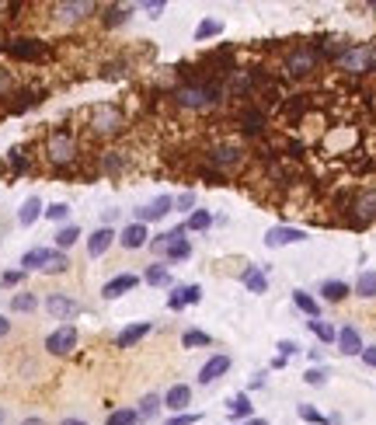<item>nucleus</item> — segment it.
Here are the masks:
<instances>
[{
    "label": "nucleus",
    "instance_id": "nucleus-50",
    "mask_svg": "<svg viewBox=\"0 0 376 425\" xmlns=\"http://www.w3.org/2000/svg\"><path fill=\"white\" fill-rule=\"evenodd\" d=\"M363 363L376 370V349H373V345H363Z\"/></svg>",
    "mask_w": 376,
    "mask_h": 425
},
{
    "label": "nucleus",
    "instance_id": "nucleus-42",
    "mask_svg": "<svg viewBox=\"0 0 376 425\" xmlns=\"http://www.w3.org/2000/svg\"><path fill=\"white\" fill-rule=\"evenodd\" d=\"M70 216V206L67 203H53V206H46V220H53V223H63Z\"/></svg>",
    "mask_w": 376,
    "mask_h": 425
},
{
    "label": "nucleus",
    "instance_id": "nucleus-7",
    "mask_svg": "<svg viewBox=\"0 0 376 425\" xmlns=\"http://www.w3.org/2000/svg\"><path fill=\"white\" fill-rule=\"evenodd\" d=\"M46 349H49L53 356H70V352L77 349V328H74V324H60V328L46 338Z\"/></svg>",
    "mask_w": 376,
    "mask_h": 425
},
{
    "label": "nucleus",
    "instance_id": "nucleus-30",
    "mask_svg": "<svg viewBox=\"0 0 376 425\" xmlns=\"http://www.w3.org/2000/svg\"><path fill=\"white\" fill-rule=\"evenodd\" d=\"M11 311L14 314H32V311H39V297L35 293H14L11 297Z\"/></svg>",
    "mask_w": 376,
    "mask_h": 425
},
{
    "label": "nucleus",
    "instance_id": "nucleus-23",
    "mask_svg": "<svg viewBox=\"0 0 376 425\" xmlns=\"http://www.w3.org/2000/svg\"><path fill=\"white\" fill-rule=\"evenodd\" d=\"M164 405H168L171 412H178V415H182V412H185V405H192V387H188V384H175V387L164 394Z\"/></svg>",
    "mask_w": 376,
    "mask_h": 425
},
{
    "label": "nucleus",
    "instance_id": "nucleus-56",
    "mask_svg": "<svg viewBox=\"0 0 376 425\" xmlns=\"http://www.w3.org/2000/svg\"><path fill=\"white\" fill-rule=\"evenodd\" d=\"M4 422H7V415H4V412H0V425H4Z\"/></svg>",
    "mask_w": 376,
    "mask_h": 425
},
{
    "label": "nucleus",
    "instance_id": "nucleus-3",
    "mask_svg": "<svg viewBox=\"0 0 376 425\" xmlns=\"http://www.w3.org/2000/svg\"><path fill=\"white\" fill-rule=\"evenodd\" d=\"M88 126H91L94 136H119L126 129V112L112 102H101L88 112Z\"/></svg>",
    "mask_w": 376,
    "mask_h": 425
},
{
    "label": "nucleus",
    "instance_id": "nucleus-9",
    "mask_svg": "<svg viewBox=\"0 0 376 425\" xmlns=\"http://www.w3.org/2000/svg\"><path fill=\"white\" fill-rule=\"evenodd\" d=\"M338 63H342L349 74H366V70H373V49H370V46L345 49V53L338 56Z\"/></svg>",
    "mask_w": 376,
    "mask_h": 425
},
{
    "label": "nucleus",
    "instance_id": "nucleus-47",
    "mask_svg": "<svg viewBox=\"0 0 376 425\" xmlns=\"http://www.w3.org/2000/svg\"><path fill=\"white\" fill-rule=\"evenodd\" d=\"M164 7H168L164 0H150V4H143V11H147L150 18H161V14H164Z\"/></svg>",
    "mask_w": 376,
    "mask_h": 425
},
{
    "label": "nucleus",
    "instance_id": "nucleus-19",
    "mask_svg": "<svg viewBox=\"0 0 376 425\" xmlns=\"http://www.w3.org/2000/svg\"><path fill=\"white\" fill-rule=\"evenodd\" d=\"M338 349L345 356H363V335H359V328H352V324L338 328Z\"/></svg>",
    "mask_w": 376,
    "mask_h": 425
},
{
    "label": "nucleus",
    "instance_id": "nucleus-44",
    "mask_svg": "<svg viewBox=\"0 0 376 425\" xmlns=\"http://www.w3.org/2000/svg\"><path fill=\"white\" fill-rule=\"evenodd\" d=\"M202 419V415H195V412H182V415H175V419H168L164 425H195Z\"/></svg>",
    "mask_w": 376,
    "mask_h": 425
},
{
    "label": "nucleus",
    "instance_id": "nucleus-15",
    "mask_svg": "<svg viewBox=\"0 0 376 425\" xmlns=\"http://www.w3.org/2000/svg\"><path fill=\"white\" fill-rule=\"evenodd\" d=\"M171 210H175V199H171V196H157L154 203H147V206H140V210H136V223H154V220H164Z\"/></svg>",
    "mask_w": 376,
    "mask_h": 425
},
{
    "label": "nucleus",
    "instance_id": "nucleus-17",
    "mask_svg": "<svg viewBox=\"0 0 376 425\" xmlns=\"http://www.w3.org/2000/svg\"><path fill=\"white\" fill-rule=\"evenodd\" d=\"M199 300H202V286L188 283V286H175V293L168 297V307H171V311H185V307L199 304Z\"/></svg>",
    "mask_w": 376,
    "mask_h": 425
},
{
    "label": "nucleus",
    "instance_id": "nucleus-24",
    "mask_svg": "<svg viewBox=\"0 0 376 425\" xmlns=\"http://www.w3.org/2000/svg\"><path fill=\"white\" fill-rule=\"evenodd\" d=\"M241 283H244L251 293H265V290H269V279H265L262 265H248V269L241 272Z\"/></svg>",
    "mask_w": 376,
    "mask_h": 425
},
{
    "label": "nucleus",
    "instance_id": "nucleus-14",
    "mask_svg": "<svg viewBox=\"0 0 376 425\" xmlns=\"http://www.w3.org/2000/svg\"><path fill=\"white\" fill-rule=\"evenodd\" d=\"M136 286H140V276L122 272V276H115V279H108V283L101 286V297H105V300H119V297H126V293L136 290Z\"/></svg>",
    "mask_w": 376,
    "mask_h": 425
},
{
    "label": "nucleus",
    "instance_id": "nucleus-31",
    "mask_svg": "<svg viewBox=\"0 0 376 425\" xmlns=\"http://www.w3.org/2000/svg\"><path fill=\"white\" fill-rule=\"evenodd\" d=\"M77 241H81V227H77V223H70V227H60V230H56V248H60V251L74 248Z\"/></svg>",
    "mask_w": 376,
    "mask_h": 425
},
{
    "label": "nucleus",
    "instance_id": "nucleus-13",
    "mask_svg": "<svg viewBox=\"0 0 376 425\" xmlns=\"http://www.w3.org/2000/svg\"><path fill=\"white\" fill-rule=\"evenodd\" d=\"M119 244L126 248V251H140V248H147L150 244V230H147V223H129L122 234H119Z\"/></svg>",
    "mask_w": 376,
    "mask_h": 425
},
{
    "label": "nucleus",
    "instance_id": "nucleus-32",
    "mask_svg": "<svg viewBox=\"0 0 376 425\" xmlns=\"http://www.w3.org/2000/svg\"><path fill=\"white\" fill-rule=\"evenodd\" d=\"M143 279L150 283V286H168L171 283V272H168V265H161V262H154L147 272H143Z\"/></svg>",
    "mask_w": 376,
    "mask_h": 425
},
{
    "label": "nucleus",
    "instance_id": "nucleus-34",
    "mask_svg": "<svg viewBox=\"0 0 376 425\" xmlns=\"http://www.w3.org/2000/svg\"><path fill=\"white\" fill-rule=\"evenodd\" d=\"M220 32H223V21L206 18V21H199V28H195V42H206V39H213V35H220Z\"/></svg>",
    "mask_w": 376,
    "mask_h": 425
},
{
    "label": "nucleus",
    "instance_id": "nucleus-43",
    "mask_svg": "<svg viewBox=\"0 0 376 425\" xmlns=\"http://www.w3.org/2000/svg\"><path fill=\"white\" fill-rule=\"evenodd\" d=\"M303 380H307L310 387H324V380H328V370L314 366V370H307V373H303Z\"/></svg>",
    "mask_w": 376,
    "mask_h": 425
},
{
    "label": "nucleus",
    "instance_id": "nucleus-5",
    "mask_svg": "<svg viewBox=\"0 0 376 425\" xmlns=\"http://www.w3.org/2000/svg\"><path fill=\"white\" fill-rule=\"evenodd\" d=\"M244 157H248V150H244L241 143H213V147L206 150V161H209L213 171H220L223 178H227V171H237V168L244 164Z\"/></svg>",
    "mask_w": 376,
    "mask_h": 425
},
{
    "label": "nucleus",
    "instance_id": "nucleus-25",
    "mask_svg": "<svg viewBox=\"0 0 376 425\" xmlns=\"http://www.w3.org/2000/svg\"><path fill=\"white\" fill-rule=\"evenodd\" d=\"M42 212H46L42 210V199H39V196H28V199L21 203V210H18V223H21V227H32Z\"/></svg>",
    "mask_w": 376,
    "mask_h": 425
},
{
    "label": "nucleus",
    "instance_id": "nucleus-28",
    "mask_svg": "<svg viewBox=\"0 0 376 425\" xmlns=\"http://www.w3.org/2000/svg\"><path fill=\"white\" fill-rule=\"evenodd\" d=\"M293 304H296V311H303L310 321L321 318V304H317V300H314L307 290H296V293H293Z\"/></svg>",
    "mask_w": 376,
    "mask_h": 425
},
{
    "label": "nucleus",
    "instance_id": "nucleus-6",
    "mask_svg": "<svg viewBox=\"0 0 376 425\" xmlns=\"http://www.w3.org/2000/svg\"><path fill=\"white\" fill-rule=\"evenodd\" d=\"M4 53L7 56H14V60H21V63H35V60H46L49 56V46L42 42V39H7L4 42Z\"/></svg>",
    "mask_w": 376,
    "mask_h": 425
},
{
    "label": "nucleus",
    "instance_id": "nucleus-35",
    "mask_svg": "<svg viewBox=\"0 0 376 425\" xmlns=\"http://www.w3.org/2000/svg\"><path fill=\"white\" fill-rule=\"evenodd\" d=\"M157 408H161V398H157V394H147V398L140 401V408H136L140 422H150V419L157 415Z\"/></svg>",
    "mask_w": 376,
    "mask_h": 425
},
{
    "label": "nucleus",
    "instance_id": "nucleus-29",
    "mask_svg": "<svg viewBox=\"0 0 376 425\" xmlns=\"http://www.w3.org/2000/svg\"><path fill=\"white\" fill-rule=\"evenodd\" d=\"M129 14H133V7L129 4H112V7H105V28H115V25H126L129 21Z\"/></svg>",
    "mask_w": 376,
    "mask_h": 425
},
{
    "label": "nucleus",
    "instance_id": "nucleus-37",
    "mask_svg": "<svg viewBox=\"0 0 376 425\" xmlns=\"http://www.w3.org/2000/svg\"><path fill=\"white\" fill-rule=\"evenodd\" d=\"M209 223H213V212H209V210H195L182 227H185V234H188V230H206Z\"/></svg>",
    "mask_w": 376,
    "mask_h": 425
},
{
    "label": "nucleus",
    "instance_id": "nucleus-36",
    "mask_svg": "<svg viewBox=\"0 0 376 425\" xmlns=\"http://www.w3.org/2000/svg\"><path fill=\"white\" fill-rule=\"evenodd\" d=\"M307 324H310V331H314V335H317V338H321V342H324V345H328V342H338V331H335V328H331V324H328V321H307Z\"/></svg>",
    "mask_w": 376,
    "mask_h": 425
},
{
    "label": "nucleus",
    "instance_id": "nucleus-57",
    "mask_svg": "<svg viewBox=\"0 0 376 425\" xmlns=\"http://www.w3.org/2000/svg\"><path fill=\"white\" fill-rule=\"evenodd\" d=\"M370 7H373V11H376V0H373V4H370Z\"/></svg>",
    "mask_w": 376,
    "mask_h": 425
},
{
    "label": "nucleus",
    "instance_id": "nucleus-1",
    "mask_svg": "<svg viewBox=\"0 0 376 425\" xmlns=\"http://www.w3.org/2000/svg\"><path fill=\"white\" fill-rule=\"evenodd\" d=\"M171 98L185 112H213L223 102V88L216 81H185V84H178L171 91Z\"/></svg>",
    "mask_w": 376,
    "mask_h": 425
},
{
    "label": "nucleus",
    "instance_id": "nucleus-10",
    "mask_svg": "<svg viewBox=\"0 0 376 425\" xmlns=\"http://www.w3.org/2000/svg\"><path fill=\"white\" fill-rule=\"evenodd\" d=\"M376 220V189H363L356 199H352V223L356 227H366Z\"/></svg>",
    "mask_w": 376,
    "mask_h": 425
},
{
    "label": "nucleus",
    "instance_id": "nucleus-45",
    "mask_svg": "<svg viewBox=\"0 0 376 425\" xmlns=\"http://www.w3.org/2000/svg\"><path fill=\"white\" fill-rule=\"evenodd\" d=\"M276 349H279V356H282V359H289V356H296V352H300V345H296L293 338H282V342L276 345Z\"/></svg>",
    "mask_w": 376,
    "mask_h": 425
},
{
    "label": "nucleus",
    "instance_id": "nucleus-20",
    "mask_svg": "<svg viewBox=\"0 0 376 425\" xmlns=\"http://www.w3.org/2000/svg\"><path fill=\"white\" fill-rule=\"evenodd\" d=\"M230 366H234V363H230V356H223V352H220V356H213V359L199 370V384H213V380H220Z\"/></svg>",
    "mask_w": 376,
    "mask_h": 425
},
{
    "label": "nucleus",
    "instance_id": "nucleus-21",
    "mask_svg": "<svg viewBox=\"0 0 376 425\" xmlns=\"http://www.w3.org/2000/svg\"><path fill=\"white\" fill-rule=\"evenodd\" d=\"M150 335V321H140V324H129V328H122L119 331V338H115V349H133L140 338H147Z\"/></svg>",
    "mask_w": 376,
    "mask_h": 425
},
{
    "label": "nucleus",
    "instance_id": "nucleus-51",
    "mask_svg": "<svg viewBox=\"0 0 376 425\" xmlns=\"http://www.w3.org/2000/svg\"><path fill=\"white\" fill-rule=\"evenodd\" d=\"M7 91H11V74L0 70V98H7Z\"/></svg>",
    "mask_w": 376,
    "mask_h": 425
},
{
    "label": "nucleus",
    "instance_id": "nucleus-41",
    "mask_svg": "<svg viewBox=\"0 0 376 425\" xmlns=\"http://www.w3.org/2000/svg\"><path fill=\"white\" fill-rule=\"evenodd\" d=\"M296 415H300L303 422H310V425H328V419H324L314 405H300V408H296Z\"/></svg>",
    "mask_w": 376,
    "mask_h": 425
},
{
    "label": "nucleus",
    "instance_id": "nucleus-38",
    "mask_svg": "<svg viewBox=\"0 0 376 425\" xmlns=\"http://www.w3.org/2000/svg\"><path fill=\"white\" fill-rule=\"evenodd\" d=\"M136 422H140L136 408H119V412H108V422L105 425H136Z\"/></svg>",
    "mask_w": 376,
    "mask_h": 425
},
{
    "label": "nucleus",
    "instance_id": "nucleus-53",
    "mask_svg": "<svg viewBox=\"0 0 376 425\" xmlns=\"http://www.w3.org/2000/svg\"><path fill=\"white\" fill-rule=\"evenodd\" d=\"M244 425H272V422H265V419H248Z\"/></svg>",
    "mask_w": 376,
    "mask_h": 425
},
{
    "label": "nucleus",
    "instance_id": "nucleus-55",
    "mask_svg": "<svg viewBox=\"0 0 376 425\" xmlns=\"http://www.w3.org/2000/svg\"><path fill=\"white\" fill-rule=\"evenodd\" d=\"M21 425H46V422H42V419H25Z\"/></svg>",
    "mask_w": 376,
    "mask_h": 425
},
{
    "label": "nucleus",
    "instance_id": "nucleus-54",
    "mask_svg": "<svg viewBox=\"0 0 376 425\" xmlns=\"http://www.w3.org/2000/svg\"><path fill=\"white\" fill-rule=\"evenodd\" d=\"M60 425H88V422H81V419H63Z\"/></svg>",
    "mask_w": 376,
    "mask_h": 425
},
{
    "label": "nucleus",
    "instance_id": "nucleus-26",
    "mask_svg": "<svg viewBox=\"0 0 376 425\" xmlns=\"http://www.w3.org/2000/svg\"><path fill=\"white\" fill-rule=\"evenodd\" d=\"M349 293H352V290H349V283H342V279H328V283L321 286V297H324L328 304H342Z\"/></svg>",
    "mask_w": 376,
    "mask_h": 425
},
{
    "label": "nucleus",
    "instance_id": "nucleus-12",
    "mask_svg": "<svg viewBox=\"0 0 376 425\" xmlns=\"http://www.w3.org/2000/svg\"><path fill=\"white\" fill-rule=\"evenodd\" d=\"M168 262H188L192 258V241L185 237V227H175L171 230V241H168V248L161 251Z\"/></svg>",
    "mask_w": 376,
    "mask_h": 425
},
{
    "label": "nucleus",
    "instance_id": "nucleus-33",
    "mask_svg": "<svg viewBox=\"0 0 376 425\" xmlns=\"http://www.w3.org/2000/svg\"><path fill=\"white\" fill-rule=\"evenodd\" d=\"M356 293H359L363 300H373L376 297V272H359V279H356Z\"/></svg>",
    "mask_w": 376,
    "mask_h": 425
},
{
    "label": "nucleus",
    "instance_id": "nucleus-27",
    "mask_svg": "<svg viewBox=\"0 0 376 425\" xmlns=\"http://www.w3.org/2000/svg\"><path fill=\"white\" fill-rule=\"evenodd\" d=\"M227 405H230V419H244V422H248V419H255V405H251V398H248V394H234Z\"/></svg>",
    "mask_w": 376,
    "mask_h": 425
},
{
    "label": "nucleus",
    "instance_id": "nucleus-49",
    "mask_svg": "<svg viewBox=\"0 0 376 425\" xmlns=\"http://www.w3.org/2000/svg\"><path fill=\"white\" fill-rule=\"evenodd\" d=\"M175 206H178V210H192V206H195V192H182V196L175 199Z\"/></svg>",
    "mask_w": 376,
    "mask_h": 425
},
{
    "label": "nucleus",
    "instance_id": "nucleus-16",
    "mask_svg": "<svg viewBox=\"0 0 376 425\" xmlns=\"http://www.w3.org/2000/svg\"><path fill=\"white\" fill-rule=\"evenodd\" d=\"M307 241V234L300 227H272L265 234V248H289V244H300Z\"/></svg>",
    "mask_w": 376,
    "mask_h": 425
},
{
    "label": "nucleus",
    "instance_id": "nucleus-46",
    "mask_svg": "<svg viewBox=\"0 0 376 425\" xmlns=\"http://www.w3.org/2000/svg\"><path fill=\"white\" fill-rule=\"evenodd\" d=\"M21 279H25V272H21V269H14V272H4V276H0V286H18Z\"/></svg>",
    "mask_w": 376,
    "mask_h": 425
},
{
    "label": "nucleus",
    "instance_id": "nucleus-40",
    "mask_svg": "<svg viewBox=\"0 0 376 425\" xmlns=\"http://www.w3.org/2000/svg\"><path fill=\"white\" fill-rule=\"evenodd\" d=\"M182 345H185V349L213 345V335H206V331H185V335H182Z\"/></svg>",
    "mask_w": 376,
    "mask_h": 425
},
{
    "label": "nucleus",
    "instance_id": "nucleus-4",
    "mask_svg": "<svg viewBox=\"0 0 376 425\" xmlns=\"http://www.w3.org/2000/svg\"><path fill=\"white\" fill-rule=\"evenodd\" d=\"M317 67H321V49H317V46H293V49L286 53V60H282V70H286V77H293V81L310 77Z\"/></svg>",
    "mask_w": 376,
    "mask_h": 425
},
{
    "label": "nucleus",
    "instance_id": "nucleus-8",
    "mask_svg": "<svg viewBox=\"0 0 376 425\" xmlns=\"http://www.w3.org/2000/svg\"><path fill=\"white\" fill-rule=\"evenodd\" d=\"M53 11H56V21H63V25H77V21L91 18L98 7H94L91 0H67V4H56Z\"/></svg>",
    "mask_w": 376,
    "mask_h": 425
},
{
    "label": "nucleus",
    "instance_id": "nucleus-18",
    "mask_svg": "<svg viewBox=\"0 0 376 425\" xmlns=\"http://www.w3.org/2000/svg\"><path fill=\"white\" fill-rule=\"evenodd\" d=\"M115 237H119V234H115L112 227H98L91 237H88V255H91V258H101V255L115 244Z\"/></svg>",
    "mask_w": 376,
    "mask_h": 425
},
{
    "label": "nucleus",
    "instance_id": "nucleus-52",
    "mask_svg": "<svg viewBox=\"0 0 376 425\" xmlns=\"http://www.w3.org/2000/svg\"><path fill=\"white\" fill-rule=\"evenodd\" d=\"M7 331H11V321L0 314V338H7Z\"/></svg>",
    "mask_w": 376,
    "mask_h": 425
},
{
    "label": "nucleus",
    "instance_id": "nucleus-22",
    "mask_svg": "<svg viewBox=\"0 0 376 425\" xmlns=\"http://www.w3.org/2000/svg\"><path fill=\"white\" fill-rule=\"evenodd\" d=\"M49 258H53V248H32L21 255V272H42Z\"/></svg>",
    "mask_w": 376,
    "mask_h": 425
},
{
    "label": "nucleus",
    "instance_id": "nucleus-39",
    "mask_svg": "<svg viewBox=\"0 0 376 425\" xmlns=\"http://www.w3.org/2000/svg\"><path fill=\"white\" fill-rule=\"evenodd\" d=\"M67 269H70V258H67L63 251H53V258L46 262L42 272H46V276H60V272H67Z\"/></svg>",
    "mask_w": 376,
    "mask_h": 425
},
{
    "label": "nucleus",
    "instance_id": "nucleus-48",
    "mask_svg": "<svg viewBox=\"0 0 376 425\" xmlns=\"http://www.w3.org/2000/svg\"><path fill=\"white\" fill-rule=\"evenodd\" d=\"M105 171H108V175H115V171H122V157H115V154H108V157H105Z\"/></svg>",
    "mask_w": 376,
    "mask_h": 425
},
{
    "label": "nucleus",
    "instance_id": "nucleus-2",
    "mask_svg": "<svg viewBox=\"0 0 376 425\" xmlns=\"http://www.w3.org/2000/svg\"><path fill=\"white\" fill-rule=\"evenodd\" d=\"M46 157H49V164H56V168H74V161L81 157V147H77L74 129L56 126V129L46 136Z\"/></svg>",
    "mask_w": 376,
    "mask_h": 425
},
{
    "label": "nucleus",
    "instance_id": "nucleus-11",
    "mask_svg": "<svg viewBox=\"0 0 376 425\" xmlns=\"http://www.w3.org/2000/svg\"><path fill=\"white\" fill-rule=\"evenodd\" d=\"M46 311H49L56 321H70V318L81 314V304H77L74 297H67V293H49V297H46Z\"/></svg>",
    "mask_w": 376,
    "mask_h": 425
}]
</instances>
